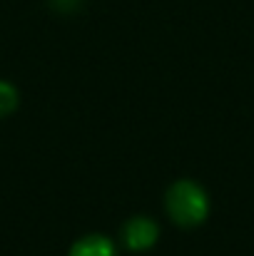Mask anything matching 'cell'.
<instances>
[{
    "label": "cell",
    "mask_w": 254,
    "mask_h": 256,
    "mask_svg": "<svg viewBox=\"0 0 254 256\" xmlns=\"http://www.w3.org/2000/svg\"><path fill=\"white\" fill-rule=\"evenodd\" d=\"M157 224L152 219H145V216H135L125 224V244L132 249V252H145L150 249L155 242H157Z\"/></svg>",
    "instance_id": "obj_2"
},
{
    "label": "cell",
    "mask_w": 254,
    "mask_h": 256,
    "mask_svg": "<svg viewBox=\"0 0 254 256\" xmlns=\"http://www.w3.org/2000/svg\"><path fill=\"white\" fill-rule=\"evenodd\" d=\"M70 256H117V254H115V246H112V242H110L107 236L90 234V236L80 239V242L73 246Z\"/></svg>",
    "instance_id": "obj_3"
},
{
    "label": "cell",
    "mask_w": 254,
    "mask_h": 256,
    "mask_svg": "<svg viewBox=\"0 0 254 256\" xmlns=\"http://www.w3.org/2000/svg\"><path fill=\"white\" fill-rule=\"evenodd\" d=\"M15 107H18V92H15V87L8 85V82H0V117L10 114Z\"/></svg>",
    "instance_id": "obj_4"
},
{
    "label": "cell",
    "mask_w": 254,
    "mask_h": 256,
    "mask_svg": "<svg viewBox=\"0 0 254 256\" xmlns=\"http://www.w3.org/2000/svg\"><path fill=\"white\" fill-rule=\"evenodd\" d=\"M167 212L174 224L179 226H197L209 214V199L204 189L189 179L172 184L167 192Z\"/></svg>",
    "instance_id": "obj_1"
}]
</instances>
